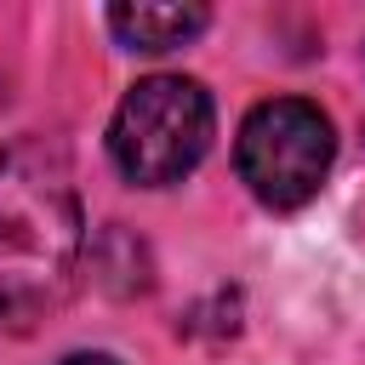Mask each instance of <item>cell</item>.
I'll return each mask as SVG.
<instances>
[{
    "label": "cell",
    "instance_id": "4",
    "mask_svg": "<svg viewBox=\"0 0 365 365\" xmlns=\"http://www.w3.org/2000/svg\"><path fill=\"white\" fill-rule=\"evenodd\" d=\"M205 23H211L205 6H114V11H108V29H114L120 46H131V51H177V46H188Z\"/></svg>",
    "mask_w": 365,
    "mask_h": 365
},
{
    "label": "cell",
    "instance_id": "1",
    "mask_svg": "<svg viewBox=\"0 0 365 365\" xmlns=\"http://www.w3.org/2000/svg\"><path fill=\"white\" fill-rule=\"evenodd\" d=\"M86 211L68 154L46 137L0 148V291L23 308L57 297L80 262Z\"/></svg>",
    "mask_w": 365,
    "mask_h": 365
},
{
    "label": "cell",
    "instance_id": "6",
    "mask_svg": "<svg viewBox=\"0 0 365 365\" xmlns=\"http://www.w3.org/2000/svg\"><path fill=\"white\" fill-rule=\"evenodd\" d=\"M57 365H120L114 354H68V359H57Z\"/></svg>",
    "mask_w": 365,
    "mask_h": 365
},
{
    "label": "cell",
    "instance_id": "3",
    "mask_svg": "<svg viewBox=\"0 0 365 365\" xmlns=\"http://www.w3.org/2000/svg\"><path fill=\"white\" fill-rule=\"evenodd\" d=\"M336 160V131L325 120L319 103L308 97H268L245 114L240 143H234V165L240 182L268 205V211H297L308 205Z\"/></svg>",
    "mask_w": 365,
    "mask_h": 365
},
{
    "label": "cell",
    "instance_id": "5",
    "mask_svg": "<svg viewBox=\"0 0 365 365\" xmlns=\"http://www.w3.org/2000/svg\"><path fill=\"white\" fill-rule=\"evenodd\" d=\"M29 314H34V308H23L17 297H6V291H0V325H6V331H23V319H29Z\"/></svg>",
    "mask_w": 365,
    "mask_h": 365
},
{
    "label": "cell",
    "instance_id": "2",
    "mask_svg": "<svg viewBox=\"0 0 365 365\" xmlns=\"http://www.w3.org/2000/svg\"><path fill=\"white\" fill-rule=\"evenodd\" d=\"M211 125H217V114H211V97L200 80L148 74L120 97L114 125H108V154L125 182L165 188V182H182L205 160Z\"/></svg>",
    "mask_w": 365,
    "mask_h": 365
}]
</instances>
